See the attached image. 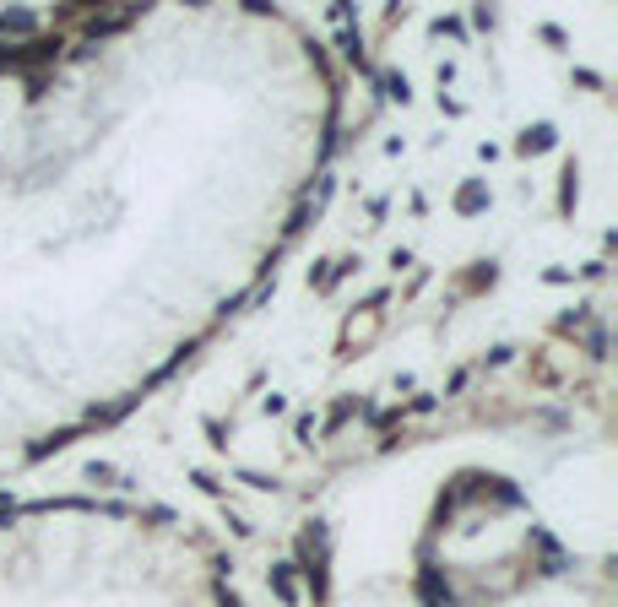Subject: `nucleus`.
<instances>
[{"mask_svg":"<svg viewBox=\"0 0 618 607\" xmlns=\"http://www.w3.org/2000/svg\"><path fill=\"white\" fill-rule=\"evenodd\" d=\"M271 591L282 596V602H298V580H293V564H271Z\"/></svg>","mask_w":618,"mask_h":607,"instance_id":"f257e3e1","label":"nucleus"},{"mask_svg":"<svg viewBox=\"0 0 618 607\" xmlns=\"http://www.w3.org/2000/svg\"><path fill=\"white\" fill-rule=\"evenodd\" d=\"M554 142H558V130H554V125H532V130L521 136V152H548Z\"/></svg>","mask_w":618,"mask_h":607,"instance_id":"f03ea898","label":"nucleus"},{"mask_svg":"<svg viewBox=\"0 0 618 607\" xmlns=\"http://www.w3.org/2000/svg\"><path fill=\"white\" fill-rule=\"evenodd\" d=\"M455 206H461V212H483V206H488V190H483V184H461V196H455Z\"/></svg>","mask_w":618,"mask_h":607,"instance_id":"7ed1b4c3","label":"nucleus"},{"mask_svg":"<svg viewBox=\"0 0 618 607\" xmlns=\"http://www.w3.org/2000/svg\"><path fill=\"white\" fill-rule=\"evenodd\" d=\"M0 33H33V11H6V17H0Z\"/></svg>","mask_w":618,"mask_h":607,"instance_id":"20e7f679","label":"nucleus"},{"mask_svg":"<svg viewBox=\"0 0 618 607\" xmlns=\"http://www.w3.org/2000/svg\"><path fill=\"white\" fill-rule=\"evenodd\" d=\"M385 98H396V103H407V98H412V87H407V76H396V71H391V76H385Z\"/></svg>","mask_w":618,"mask_h":607,"instance_id":"39448f33","label":"nucleus"},{"mask_svg":"<svg viewBox=\"0 0 618 607\" xmlns=\"http://www.w3.org/2000/svg\"><path fill=\"white\" fill-rule=\"evenodd\" d=\"M87 477H92V483H114V466H103V461H92V466H87Z\"/></svg>","mask_w":618,"mask_h":607,"instance_id":"423d86ee","label":"nucleus"},{"mask_svg":"<svg viewBox=\"0 0 618 607\" xmlns=\"http://www.w3.org/2000/svg\"><path fill=\"white\" fill-rule=\"evenodd\" d=\"M239 483H249V488H277L271 477H261V472H239Z\"/></svg>","mask_w":618,"mask_h":607,"instance_id":"0eeeda50","label":"nucleus"},{"mask_svg":"<svg viewBox=\"0 0 618 607\" xmlns=\"http://www.w3.org/2000/svg\"><path fill=\"white\" fill-rule=\"evenodd\" d=\"M223 607H245V602H239V596H233V591H223Z\"/></svg>","mask_w":618,"mask_h":607,"instance_id":"6e6552de","label":"nucleus"}]
</instances>
